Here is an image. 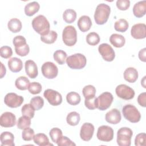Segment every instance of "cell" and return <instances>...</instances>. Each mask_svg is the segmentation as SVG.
Listing matches in <instances>:
<instances>
[{
  "label": "cell",
  "instance_id": "obj_14",
  "mask_svg": "<svg viewBox=\"0 0 146 146\" xmlns=\"http://www.w3.org/2000/svg\"><path fill=\"white\" fill-rule=\"evenodd\" d=\"M16 124V116L10 112L3 113L0 117V125L5 128H10Z\"/></svg>",
  "mask_w": 146,
  "mask_h": 146
},
{
  "label": "cell",
  "instance_id": "obj_43",
  "mask_svg": "<svg viewBox=\"0 0 146 146\" xmlns=\"http://www.w3.org/2000/svg\"><path fill=\"white\" fill-rule=\"evenodd\" d=\"M34 136V131L29 127L25 129H23L22 133V139L25 141H30L33 139Z\"/></svg>",
  "mask_w": 146,
  "mask_h": 146
},
{
  "label": "cell",
  "instance_id": "obj_9",
  "mask_svg": "<svg viewBox=\"0 0 146 146\" xmlns=\"http://www.w3.org/2000/svg\"><path fill=\"white\" fill-rule=\"evenodd\" d=\"M113 100V95L108 92H104L100 94L98 98V108L100 111H104L108 109L111 105Z\"/></svg>",
  "mask_w": 146,
  "mask_h": 146
},
{
  "label": "cell",
  "instance_id": "obj_17",
  "mask_svg": "<svg viewBox=\"0 0 146 146\" xmlns=\"http://www.w3.org/2000/svg\"><path fill=\"white\" fill-rule=\"evenodd\" d=\"M105 119L107 122L110 124H118L121 119V113L119 110L116 108H113L106 113Z\"/></svg>",
  "mask_w": 146,
  "mask_h": 146
},
{
  "label": "cell",
  "instance_id": "obj_44",
  "mask_svg": "<svg viewBox=\"0 0 146 146\" xmlns=\"http://www.w3.org/2000/svg\"><path fill=\"white\" fill-rule=\"evenodd\" d=\"M13 55V51L10 47L4 46L0 48V55L1 57L7 59L10 58Z\"/></svg>",
  "mask_w": 146,
  "mask_h": 146
},
{
  "label": "cell",
  "instance_id": "obj_13",
  "mask_svg": "<svg viewBox=\"0 0 146 146\" xmlns=\"http://www.w3.org/2000/svg\"><path fill=\"white\" fill-rule=\"evenodd\" d=\"M98 51L103 59L107 62H112L115 57V53L112 47L107 43H102L98 47Z\"/></svg>",
  "mask_w": 146,
  "mask_h": 146
},
{
  "label": "cell",
  "instance_id": "obj_39",
  "mask_svg": "<svg viewBox=\"0 0 146 146\" xmlns=\"http://www.w3.org/2000/svg\"><path fill=\"white\" fill-rule=\"evenodd\" d=\"M30 104L35 110H39L43 107L44 105L43 99L39 96H35L31 99Z\"/></svg>",
  "mask_w": 146,
  "mask_h": 146
},
{
  "label": "cell",
  "instance_id": "obj_49",
  "mask_svg": "<svg viewBox=\"0 0 146 146\" xmlns=\"http://www.w3.org/2000/svg\"><path fill=\"white\" fill-rule=\"evenodd\" d=\"M58 146H72L76 145V144L72 141L67 136H62L58 142L56 143Z\"/></svg>",
  "mask_w": 146,
  "mask_h": 146
},
{
  "label": "cell",
  "instance_id": "obj_34",
  "mask_svg": "<svg viewBox=\"0 0 146 146\" xmlns=\"http://www.w3.org/2000/svg\"><path fill=\"white\" fill-rule=\"evenodd\" d=\"M129 27L128 22L124 19H120L116 21L114 25V28L116 31L124 33L126 31Z\"/></svg>",
  "mask_w": 146,
  "mask_h": 146
},
{
  "label": "cell",
  "instance_id": "obj_36",
  "mask_svg": "<svg viewBox=\"0 0 146 146\" xmlns=\"http://www.w3.org/2000/svg\"><path fill=\"white\" fill-rule=\"evenodd\" d=\"M82 92L85 99H90L95 96L96 88L92 85H87L83 87Z\"/></svg>",
  "mask_w": 146,
  "mask_h": 146
},
{
  "label": "cell",
  "instance_id": "obj_20",
  "mask_svg": "<svg viewBox=\"0 0 146 146\" xmlns=\"http://www.w3.org/2000/svg\"><path fill=\"white\" fill-rule=\"evenodd\" d=\"M146 13V1H139L136 3L133 7V15L137 18H141Z\"/></svg>",
  "mask_w": 146,
  "mask_h": 146
},
{
  "label": "cell",
  "instance_id": "obj_40",
  "mask_svg": "<svg viewBox=\"0 0 146 146\" xmlns=\"http://www.w3.org/2000/svg\"><path fill=\"white\" fill-rule=\"evenodd\" d=\"M49 135L51 139L55 143H57L63 136L62 130L58 128H52L50 131Z\"/></svg>",
  "mask_w": 146,
  "mask_h": 146
},
{
  "label": "cell",
  "instance_id": "obj_48",
  "mask_svg": "<svg viewBox=\"0 0 146 146\" xmlns=\"http://www.w3.org/2000/svg\"><path fill=\"white\" fill-rule=\"evenodd\" d=\"M116 5L119 10L124 11L129 7L130 1L129 0H117Z\"/></svg>",
  "mask_w": 146,
  "mask_h": 146
},
{
  "label": "cell",
  "instance_id": "obj_28",
  "mask_svg": "<svg viewBox=\"0 0 146 146\" xmlns=\"http://www.w3.org/2000/svg\"><path fill=\"white\" fill-rule=\"evenodd\" d=\"M30 84V81L26 76H19L15 82V86L16 88L19 90H26L28 88Z\"/></svg>",
  "mask_w": 146,
  "mask_h": 146
},
{
  "label": "cell",
  "instance_id": "obj_12",
  "mask_svg": "<svg viewBox=\"0 0 146 146\" xmlns=\"http://www.w3.org/2000/svg\"><path fill=\"white\" fill-rule=\"evenodd\" d=\"M43 96L52 106H57L60 105L62 102V96L61 94L55 90L47 89L44 91Z\"/></svg>",
  "mask_w": 146,
  "mask_h": 146
},
{
  "label": "cell",
  "instance_id": "obj_18",
  "mask_svg": "<svg viewBox=\"0 0 146 146\" xmlns=\"http://www.w3.org/2000/svg\"><path fill=\"white\" fill-rule=\"evenodd\" d=\"M25 71L26 74L31 79L36 78L38 74V67L34 61L32 60H27L25 64Z\"/></svg>",
  "mask_w": 146,
  "mask_h": 146
},
{
  "label": "cell",
  "instance_id": "obj_16",
  "mask_svg": "<svg viewBox=\"0 0 146 146\" xmlns=\"http://www.w3.org/2000/svg\"><path fill=\"white\" fill-rule=\"evenodd\" d=\"M132 36L136 39H144L146 36V25L144 23L134 25L131 30Z\"/></svg>",
  "mask_w": 146,
  "mask_h": 146
},
{
  "label": "cell",
  "instance_id": "obj_24",
  "mask_svg": "<svg viewBox=\"0 0 146 146\" xmlns=\"http://www.w3.org/2000/svg\"><path fill=\"white\" fill-rule=\"evenodd\" d=\"M110 42L114 47L120 48L124 45L125 39V38L120 34H113L110 37Z\"/></svg>",
  "mask_w": 146,
  "mask_h": 146
},
{
  "label": "cell",
  "instance_id": "obj_35",
  "mask_svg": "<svg viewBox=\"0 0 146 146\" xmlns=\"http://www.w3.org/2000/svg\"><path fill=\"white\" fill-rule=\"evenodd\" d=\"M53 57L54 60L60 65L64 64L67 58V54L65 51L62 50H58L54 53Z\"/></svg>",
  "mask_w": 146,
  "mask_h": 146
},
{
  "label": "cell",
  "instance_id": "obj_29",
  "mask_svg": "<svg viewBox=\"0 0 146 146\" xmlns=\"http://www.w3.org/2000/svg\"><path fill=\"white\" fill-rule=\"evenodd\" d=\"M80 115L75 111L70 112L66 117L67 123L71 126H75L78 125L80 121Z\"/></svg>",
  "mask_w": 146,
  "mask_h": 146
},
{
  "label": "cell",
  "instance_id": "obj_42",
  "mask_svg": "<svg viewBox=\"0 0 146 146\" xmlns=\"http://www.w3.org/2000/svg\"><path fill=\"white\" fill-rule=\"evenodd\" d=\"M85 106L90 110H94L98 108V100L97 98L95 96L90 99H85L84 100Z\"/></svg>",
  "mask_w": 146,
  "mask_h": 146
},
{
  "label": "cell",
  "instance_id": "obj_8",
  "mask_svg": "<svg viewBox=\"0 0 146 146\" xmlns=\"http://www.w3.org/2000/svg\"><path fill=\"white\" fill-rule=\"evenodd\" d=\"M43 75L47 79H54L56 78L58 74L57 66L51 62H46L43 64L41 67Z\"/></svg>",
  "mask_w": 146,
  "mask_h": 146
},
{
  "label": "cell",
  "instance_id": "obj_7",
  "mask_svg": "<svg viewBox=\"0 0 146 146\" xmlns=\"http://www.w3.org/2000/svg\"><path fill=\"white\" fill-rule=\"evenodd\" d=\"M96 137L102 141L109 142L113 138V130L108 125L100 126L98 129Z\"/></svg>",
  "mask_w": 146,
  "mask_h": 146
},
{
  "label": "cell",
  "instance_id": "obj_33",
  "mask_svg": "<svg viewBox=\"0 0 146 146\" xmlns=\"http://www.w3.org/2000/svg\"><path fill=\"white\" fill-rule=\"evenodd\" d=\"M17 127L20 129H25L29 127H30L31 125V118L22 115L20 117L17 123Z\"/></svg>",
  "mask_w": 146,
  "mask_h": 146
},
{
  "label": "cell",
  "instance_id": "obj_32",
  "mask_svg": "<svg viewBox=\"0 0 146 146\" xmlns=\"http://www.w3.org/2000/svg\"><path fill=\"white\" fill-rule=\"evenodd\" d=\"M58 37V34L54 30H50L48 34L43 36H40V40L43 43L46 44L54 43Z\"/></svg>",
  "mask_w": 146,
  "mask_h": 146
},
{
  "label": "cell",
  "instance_id": "obj_52",
  "mask_svg": "<svg viewBox=\"0 0 146 146\" xmlns=\"http://www.w3.org/2000/svg\"><path fill=\"white\" fill-rule=\"evenodd\" d=\"M1 78H2L4 76V75H5L6 70V68L4 66V65L3 64V63H1Z\"/></svg>",
  "mask_w": 146,
  "mask_h": 146
},
{
  "label": "cell",
  "instance_id": "obj_53",
  "mask_svg": "<svg viewBox=\"0 0 146 146\" xmlns=\"http://www.w3.org/2000/svg\"><path fill=\"white\" fill-rule=\"evenodd\" d=\"M145 78H146L145 76H144L143 78V79L141 80V85L143 86V87L145 88H146L145 84Z\"/></svg>",
  "mask_w": 146,
  "mask_h": 146
},
{
  "label": "cell",
  "instance_id": "obj_10",
  "mask_svg": "<svg viewBox=\"0 0 146 146\" xmlns=\"http://www.w3.org/2000/svg\"><path fill=\"white\" fill-rule=\"evenodd\" d=\"M24 100L22 96L14 92H9L6 95L4 98L5 104L10 108H17L22 105Z\"/></svg>",
  "mask_w": 146,
  "mask_h": 146
},
{
  "label": "cell",
  "instance_id": "obj_21",
  "mask_svg": "<svg viewBox=\"0 0 146 146\" xmlns=\"http://www.w3.org/2000/svg\"><path fill=\"white\" fill-rule=\"evenodd\" d=\"M1 146H14V135L8 131L2 132L0 135Z\"/></svg>",
  "mask_w": 146,
  "mask_h": 146
},
{
  "label": "cell",
  "instance_id": "obj_47",
  "mask_svg": "<svg viewBox=\"0 0 146 146\" xmlns=\"http://www.w3.org/2000/svg\"><path fill=\"white\" fill-rule=\"evenodd\" d=\"M13 43L15 47H18L26 44V39L22 35H17L15 36L13 40Z\"/></svg>",
  "mask_w": 146,
  "mask_h": 146
},
{
  "label": "cell",
  "instance_id": "obj_4",
  "mask_svg": "<svg viewBox=\"0 0 146 146\" xmlns=\"http://www.w3.org/2000/svg\"><path fill=\"white\" fill-rule=\"evenodd\" d=\"M122 113L125 119L131 123H136L140 120L141 114L133 105H125L122 108Z\"/></svg>",
  "mask_w": 146,
  "mask_h": 146
},
{
  "label": "cell",
  "instance_id": "obj_25",
  "mask_svg": "<svg viewBox=\"0 0 146 146\" xmlns=\"http://www.w3.org/2000/svg\"><path fill=\"white\" fill-rule=\"evenodd\" d=\"M33 140L34 142L39 146L52 145V144L49 142L48 137L43 133H37L36 135H34Z\"/></svg>",
  "mask_w": 146,
  "mask_h": 146
},
{
  "label": "cell",
  "instance_id": "obj_37",
  "mask_svg": "<svg viewBox=\"0 0 146 146\" xmlns=\"http://www.w3.org/2000/svg\"><path fill=\"white\" fill-rule=\"evenodd\" d=\"M86 41L91 46H96L100 42L99 35L95 32L90 33L86 36Z\"/></svg>",
  "mask_w": 146,
  "mask_h": 146
},
{
  "label": "cell",
  "instance_id": "obj_31",
  "mask_svg": "<svg viewBox=\"0 0 146 146\" xmlns=\"http://www.w3.org/2000/svg\"><path fill=\"white\" fill-rule=\"evenodd\" d=\"M66 100L70 105L76 106L80 102L81 98L78 93L76 92H70L66 95Z\"/></svg>",
  "mask_w": 146,
  "mask_h": 146
},
{
  "label": "cell",
  "instance_id": "obj_50",
  "mask_svg": "<svg viewBox=\"0 0 146 146\" xmlns=\"http://www.w3.org/2000/svg\"><path fill=\"white\" fill-rule=\"evenodd\" d=\"M137 102L140 106L143 107H146V93L143 92L140 94L137 98Z\"/></svg>",
  "mask_w": 146,
  "mask_h": 146
},
{
  "label": "cell",
  "instance_id": "obj_46",
  "mask_svg": "<svg viewBox=\"0 0 146 146\" xmlns=\"http://www.w3.org/2000/svg\"><path fill=\"white\" fill-rule=\"evenodd\" d=\"M15 51L17 55L21 56H25L29 53L30 47L29 46L26 44L18 47H15Z\"/></svg>",
  "mask_w": 146,
  "mask_h": 146
},
{
  "label": "cell",
  "instance_id": "obj_2",
  "mask_svg": "<svg viewBox=\"0 0 146 146\" xmlns=\"http://www.w3.org/2000/svg\"><path fill=\"white\" fill-rule=\"evenodd\" d=\"M111 13L110 7L106 3L99 4L95 11L94 19L96 24L102 25L106 23Z\"/></svg>",
  "mask_w": 146,
  "mask_h": 146
},
{
  "label": "cell",
  "instance_id": "obj_30",
  "mask_svg": "<svg viewBox=\"0 0 146 146\" xmlns=\"http://www.w3.org/2000/svg\"><path fill=\"white\" fill-rule=\"evenodd\" d=\"M63 18L66 23H72L76 20V13L73 9H66L63 14Z\"/></svg>",
  "mask_w": 146,
  "mask_h": 146
},
{
  "label": "cell",
  "instance_id": "obj_22",
  "mask_svg": "<svg viewBox=\"0 0 146 146\" xmlns=\"http://www.w3.org/2000/svg\"><path fill=\"white\" fill-rule=\"evenodd\" d=\"M8 67L11 71L18 72L22 69L23 63L19 58L13 57L8 60Z\"/></svg>",
  "mask_w": 146,
  "mask_h": 146
},
{
  "label": "cell",
  "instance_id": "obj_1",
  "mask_svg": "<svg viewBox=\"0 0 146 146\" xmlns=\"http://www.w3.org/2000/svg\"><path fill=\"white\" fill-rule=\"evenodd\" d=\"M33 29L40 36L46 35L48 34L50 30V23L47 18L43 15H39L35 17L32 21Z\"/></svg>",
  "mask_w": 146,
  "mask_h": 146
},
{
  "label": "cell",
  "instance_id": "obj_5",
  "mask_svg": "<svg viewBox=\"0 0 146 146\" xmlns=\"http://www.w3.org/2000/svg\"><path fill=\"white\" fill-rule=\"evenodd\" d=\"M133 135L132 131L128 127H122L117 132L116 141L120 146H129Z\"/></svg>",
  "mask_w": 146,
  "mask_h": 146
},
{
  "label": "cell",
  "instance_id": "obj_27",
  "mask_svg": "<svg viewBox=\"0 0 146 146\" xmlns=\"http://www.w3.org/2000/svg\"><path fill=\"white\" fill-rule=\"evenodd\" d=\"M7 27L9 30L12 33H17L21 30L22 25L19 19L17 18H12L7 23Z\"/></svg>",
  "mask_w": 146,
  "mask_h": 146
},
{
  "label": "cell",
  "instance_id": "obj_41",
  "mask_svg": "<svg viewBox=\"0 0 146 146\" xmlns=\"http://www.w3.org/2000/svg\"><path fill=\"white\" fill-rule=\"evenodd\" d=\"M42 87L41 84L39 83L38 82H32L30 83L28 90L30 93H31L33 95H36L39 94L42 91Z\"/></svg>",
  "mask_w": 146,
  "mask_h": 146
},
{
  "label": "cell",
  "instance_id": "obj_11",
  "mask_svg": "<svg viewBox=\"0 0 146 146\" xmlns=\"http://www.w3.org/2000/svg\"><path fill=\"white\" fill-rule=\"evenodd\" d=\"M115 92L117 96L124 100H130L135 96L134 90L128 86L124 84H120L116 87Z\"/></svg>",
  "mask_w": 146,
  "mask_h": 146
},
{
  "label": "cell",
  "instance_id": "obj_45",
  "mask_svg": "<svg viewBox=\"0 0 146 146\" xmlns=\"http://www.w3.org/2000/svg\"><path fill=\"white\" fill-rule=\"evenodd\" d=\"M135 144L136 146L146 145V135L145 133L137 134L135 139Z\"/></svg>",
  "mask_w": 146,
  "mask_h": 146
},
{
  "label": "cell",
  "instance_id": "obj_38",
  "mask_svg": "<svg viewBox=\"0 0 146 146\" xmlns=\"http://www.w3.org/2000/svg\"><path fill=\"white\" fill-rule=\"evenodd\" d=\"M35 110L30 104H25L21 108V112L22 115L26 116L32 119L35 114Z\"/></svg>",
  "mask_w": 146,
  "mask_h": 146
},
{
  "label": "cell",
  "instance_id": "obj_51",
  "mask_svg": "<svg viewBox=\"0 0 146 146\" xmlns=\"http://www.w3.org/2000/svg\"><path fill=\"white\" fill-rule=\"evenodd\" d=\"M145 52H146V48H143L141 50H140L139 52V59L144 62L146 61V57H145Z\"/></svg>",
  "mask_w": 146,
  "mask_h": 146
},
{
  "label": "cell",
  "instance_id": "obj_19",
  "mask_svg": "<svg viewBox=\"0 0 146 146\" xmlns=\"http://www.w3.org/2000/svg\"><path fill=\"white\" fill-rule=\"evenodd\" d=\"M77 25L81 31L86 32L90 29L92 26V21L88 16L83 15L78 19Z\"/></svg>",
  "mask_w": 146,
  "mask_h": 146
},
{
  "label": "cell",
  "instance_id": "obj_3",
  "mask_svg": "<svg viewBox=\"0 0 146 146\" xmlns=\"http://www.w3.org/2000/svg\"><path fill=\"white\" fill-rule=\"evenodd\" d=\"M66 63L71 69L80 70L83 68L87 63L86 56L80 54L76 53L69 56L66 58Z\"/></svg>",
  "mask_w": 146,
  "mask_h": 146
},
{
  "label": "cell",
  "instance_id": "obj_26",
  "mask_svg": "<svg viewBox=\"0 0 146 146\" xmlns=\"http://www.w3.org/2000/svg\"><path fill=\"white\" fill-rule=\"evenodd\" d=\"M39 8L40 5L37 2H30L25 7V13L27 16L31 17L39 11Z\"/></svg>",
  "mask_w": 146,
  "mask_h": 146
},
{
  "label": "cell",
  "instance_id": "obj_15",
  "mask_svg": "<svg viewBox=\"0 0 146 146\" xmlns=\"http://www.w3.org/2000/svg\"><path fill=\"white\" fill-rule=\"evenodd\" d=\"M94 126L93 124L90 123H85L81 127L80 131V138L86 141H90L94 132Z\"/></svg>",
  "mask_w": 146,
  "mask_h": 146
},
{
  "label": "cell",
  "instance_id": "obj_23",
  "mask_svg": "<svg viewBox=\"0 0 146 146\" xmlns=\"http://www.w3.org/2000/svg\"><path fill=\"white\" fill-rule=\"evenodd\" d=\"M138 72L133 67H128L124 72V78L129 83L135 82L138 78Z\"/></svg>",
  "mask_w": 146,
  "mask_h": 146
},
{
  "label": "cell",
  "instance_id": "obj_6",
  "mask_svg": "<svg viewBox=\"0 0 146 146\" xmlns=\"http://www.w3.org/2000/svg\"><path fill=\"white\" fill-rule=\"evenodd\" d=\"M62 39L64 43L71 47L75 45L77 41V32L73 26H67L62 33Z\"/></svg>",
  "mask_w": 146,
  "mask_h": 146
}]
</instances>
